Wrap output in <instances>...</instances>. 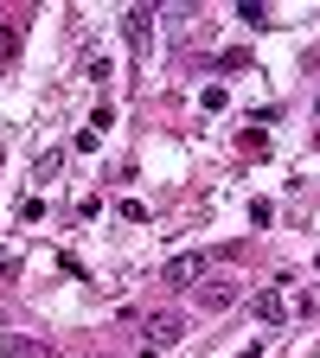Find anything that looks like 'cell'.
<instances>
[{
    "label": "cell",
    "instance_id": "obj_1",
    "mask_svg": "<svg viewBox=\"0 0 320 358\" xmlns=\"http://www.w3.org/2000/svg\"><path fill=\"white\" fill-rule=\"evenodd\" d=\"M314 307H320L314 288H263V294H256V320H263V327H282V320H295V313L307 320Z\"/></svg>",
    "mask_w": 320,
    "mask_h": 358
},
{
    "label": "cell",
    "instance_id": "obj_2",
    "mask_svg": "<svg viewBox=\"0 0 320 358\" xmlns=\"http://www.w3.org/2000/svg\"><path fill=\"white\" fill-rule=\"evenodd\" d=\"M179 339H186V313L160 307V313H148V320H141V345H148V352H167V345H179Z\"/></svg>",
    "mask_w": 320,
    "mask_h": 358
},
{
    "label": "cell",
    "instance_id": "obj_3",
    "mask_svg": "<svg viewBox=\"0 0 320 358\" xmlns=\"http://www.w3.org/2000/svg\"><path fill=\"white\" fill-rule=\"evenodd\" d=\"M205 275H211V268H205V256H173V262L160 268V282H167V288H199Z\"/></svg>",
    "mask_w": 320,
    "mask_h": 358
},
{
    "label": "cell",
    "instance_id": "obj_4",
    "mask_svg": "<svg viewBox=\"0 0 320 358\" xmlns=\"http://www.w3.org/2000/svg\"><path fill=\"white\" fill-rule=\"evenodd\" d=\"M231 301H237V282H231V275H205V282H199V307H205V313L231 307Z\"/></svg>",
    "mask_w": 320,
    "mask_h": 358
},
{
    "label": "cell",
    "instance_id": "obj_5",
    "mask_svg": "<svg viewBox=\"0 0 320 358\" xmlns=\"http://www.w3.org/2000/svg\"><path fill=\"white\" fill-rule=\"evenodd\" d=\"M0 358H52V345L32 333H0Z\"/></svg>",
    "mask_w": 320,
    "mask_h": 358
},
{
    "label": "cell",
    "instance_id": "obj_6",
    "mask_svg": "<svg viewBox=\"0 0 320 358\" xmlns=\"http://www.w3.org/2000/svg\"><path fill=\"white\" fill-rule=\"evenodd\" d=\"M83 77H90V83H109V77H116L109 52H90V58H83Z\"/></svg>",
    "mask_w": 320,
    "mask_h": 358
},
{
    "label": "cell",
    "instance_id": "obj_7",
    "mask_svg": "<svg viewBox=\"0 0 320 358\" xmlns=\"http://www.w3.org/2000/svg\"><path fill=\"white\" fill-rule=\"evenodd\" d=\"M13 52H20V26L0 13V58H13Z\"/></svg>",
    "mask_w": 320,
    "mask_h": 358
},
{
    "label": "cell",
    "instance_id": "obj_8",
    "mask_svg": "<svg viewBox=\"0 0 320 358\" xmlns=\"http://www.w3.org/2000/svg\"><path fill=\"white\" fill-rule=\"evenodd\" d=\"M58 166H64V154H58V148H52V154H39V179H45V186L58 179Z\"/></svg>",
    "mask_w": 320,
    "mask_h": 358
},
{
    "label": "cell",
    "instance_id": "obj_9",
    "mask_svg": "<svg viewBox=\"0 0 320 358\" xmlns=\"http://www.w3.org/2000/svg\"><path fill=\"white\" fill-rule=\"evenodd\" d=\"M116 211H122V217H128V224H148V205H141V199H122V205H116Z\"/></svg>",
    "mask_w": 320,
    "mask_h": 358
},
{
    "label": "cell",
    "instance_id": "obj_10",
    "mask_svg": "<svg viewBox=\"0 0 320 358\" xmlns=\"http://www.w3.org/2000/svg\"><path fill=\"white\" fill-rule=\"evenodd\" d=\"M314 109H320V103H314Z\"/></svg>",
    "mask_w": 320,
    "mask_h": 358
}]
</instances>
